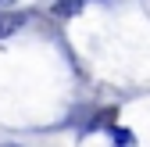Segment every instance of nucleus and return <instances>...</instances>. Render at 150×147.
<instances>
[{"label":"nucleus","mask_w":150,"mask_h":147,"mask_svg":"<svg viewBox=\"0 0 150 147\" xmlns=\"http://www.w3.org/2000/svg\"><path fill=\"white\" fill-rule=\"evenodd\" d=\"M0 4H11V0H0Z\"/></svg>","instance_id":"5"},{"label":"nucleus","mask_w":150,"mask_h":147,"mask_svg":"<svg viewBox=\"0 0 150 147\" xmlns=\"http://www.w3.org/2000/svg\"><path fill=\"white\" fill-rule=\"evenodd\" d=\"M115 147H136V136L129 129H115Z\"/></svg>","instance_id":"3"},{"label":"nucleus","mask_w":150,"mask_h":147,"mask_svg":"<svg viewBox=\"0 0 150 147\" xmlns=\"http://www.w3.org/2000/svg\"><path fill=\"white\" fill-rule=\"evenodd\" d=\"M0 147H25V143H0Z\"/></svg>","instance_id":"4"},{"label":"nucleus","mask_w":150,"mask_h":147,"mask_svg":"<svg viewBox=\"0 0 150 147\" xmlns=\"http://www.w3.org/2000/svg\"><path fill=\"white\" fill-rule=\"evenodd\" d=\"M82 11V0H61V4H54V14L57 18H71Z\"/></svg>","instance_id":"2"},{"label":"nucleus","mask_w":150,"mask_h":147,"mask_svg":"<svg viewBox=\"0 0 150 147\" xmlns=\"http://www.w3.org/2000/svg\"><path fill=\"white\" fill-rule=\"evenodd\" d=\"M22 22H25L22 14H0V36H11V32H18V29H22Z\"/></svg>","instance_id":"1"}]
</instances>
